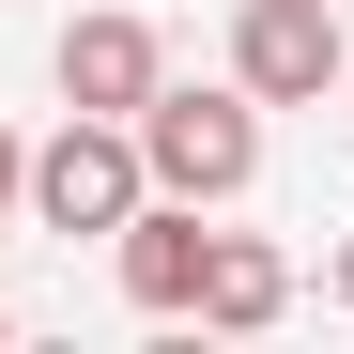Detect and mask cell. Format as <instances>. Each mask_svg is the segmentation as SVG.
Masks as SVG:
<instances>
[{"mask_svg":"<svg viewBox=\"0 0 354 354\" xmlns=\"http://www.w3.org/2000/svg\"><path fill=\"white\" fill-rule=\"evenodd\" d=\"M124 139H139V169H154V201H247L262 185V93L247 77H154L139 108H124Z\"/></svg>","mask_w":354,"mask_h":354,"instance_id":"1","label":"cell"},{"mask_svg":"<svg viewBox=\"0 0 354 354\" xmlns=\"http://www.w3.org/2000/svg\"><path fill=\"white\" fill-rule=\"evenodd\" d=\"M154 201V169H139V139L108 124V108H62V139H31V185H16V216H46L77 247V231H124Z\"/></svg>","mask_w":354,"mask_h":354,"instance_id":"2","label":"cell"},{"mask_svg":"<svg viewBox=\"0 0 354 354\" xmlns=\"http://www.w3.org/2000/svg\"><path fill=\"white\" fill-rule=\"evenodd\" d=\"M231 77H247L262 108H324V93L354 77L339 0H231Z\"/></svg>","mask_w":354,"mask_h":354,"instance_id":"3","label":"cell"},{"mask_svg":"<svg viewBox=\"0 0 354 354\" xmlns=\"http://www.w3.org/2000/svg\"><path fill=\"white\" fill-rule=\"evenodd\" d=\"M201 247H216V231H201V201H139L124 231H108L124 308H139V324H185V308H201Z\"/></svg>","mask_w":354,"mask_h":354,"instance_id":"4","label":"cell"},{"mask_svg":"<svg viewBox=\"0 0 354 354\" xmlns=\"http://www.w3.org/2000/svg\"><path fill=\"white\" fill-rule=\"evenodd\" d=\"M46 77H62V108H108V124H124V108L169 77V46H154V16H77Z\"/></svg>","mask_w":354,"mask_h":354,"instance_id":"5","label":"cell"},{"mask_svg":"<svg viewBox=\"0 0 354 354\" xmlns=\"http://www.w3.org/2000/svg\"><path fill=\"white\" fill-rule=\"evenodd\" d=\"M277 308H292V262L262 247V231H216V247H201V308H185V324H216V339H262Z\"/></svg>","mask_w":354,"mask_h":354,"instance_id":"6","label":"cell"},{"mask_svg":"<svg viewBox=\"0 0 354 354\" xmlns=\"http://www.w3.org/2000/svg\"><path fill=\"white\" fill-rule=\"evenodd\" d=\"M16 185H31V139H16V124H0V216H16Z\"/></svg>","mask_w":354,"mask_h":354,"instance_id":"7","label":"cell"},{"mask_svg":"<svg viewBox=\"0 0 354 354\" xmlns=\"http://www.w3.org/2000/svg\"><path fill=\"white\" fill-rule=\"evenodd\" d=\"M324 292H339V308H354V231H339V262H324Z\"/></svg>","mask_w":354,"mask_h":354,"instance_id":"8","label":"cell"},{"mask_svg":"<svg viewBox=\"0 0 354 354\" xmlns=\"http://www.w3.org/2000/svg\"><path fill=\"white\" fill-rule=\"evenodd\" d=\"M0 324H16V308H0Z\"/></svg>","mask_w":354,"mask_h":354,"instance_id":"9","label":"cell"}]
</instances>
